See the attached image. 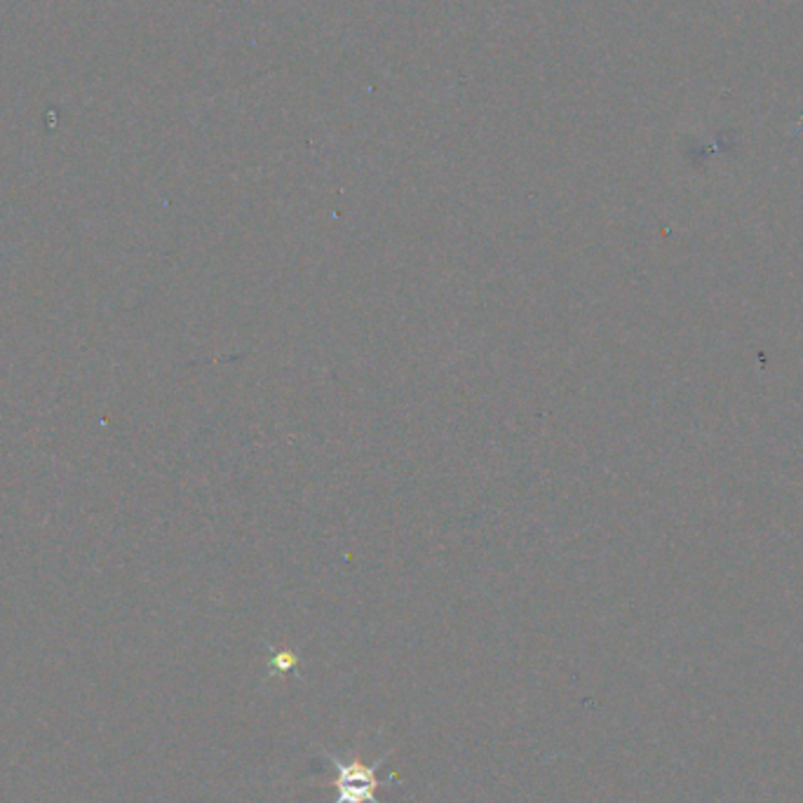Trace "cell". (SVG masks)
Wrapping results in <instances>:
<instances>
[{
  "instance_id": "1",
  "label": "cell",
  "mask_w": 803,
  "mask_h": 803,
  "mask_svg": "<svg viewBox=\"0 0 803 803\" xmlns=\"http://www.w3.org/2000/svg\"><path fill=\"white\" fill-rule=\"evenodd\" d=\"M329 759L339 768L337 803H381L376 799V766L383 763V759H378L374 766H364L360 761H341L337 757Z\"/></svg>"
}]
</instances>
